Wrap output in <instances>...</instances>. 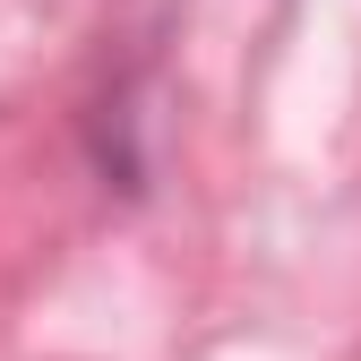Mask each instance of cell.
<instances>
[]
</instances>
